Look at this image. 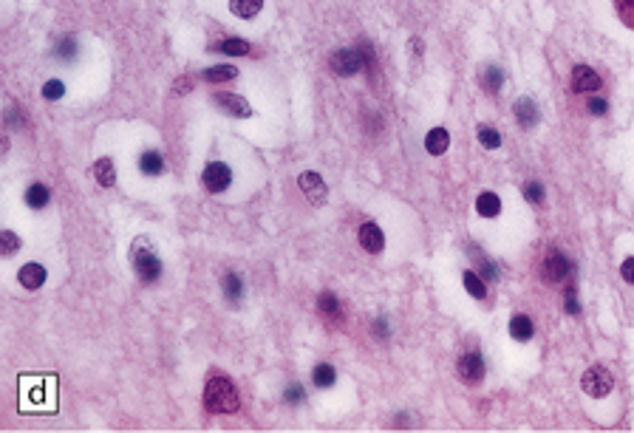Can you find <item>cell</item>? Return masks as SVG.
<instances>
[{
  "label": "cell",
  "mask_w": 634,
  "mask_h": 433,
  "mask_svg": "<svg viewBox=\"0 0 634 433\" xmlns=\"http://www.w3.org/2000/svg\"><path fill=\"white\" fill-rule=\"evenodd\" d=\"M20 408L28 414H51L57 411V377L40 374V377H20Z\"/></svg>",
  "instance_id": "6da1fadb"
},
{
  "label": "cell",
  "mask_w": 634,
  "mask_h": 433,
  "mask_svg": "<svg viewBox=\"0 0 634 433\" xmlns=\"http://www.w3.org/2000/svg\"><path fill=\"white\" fill-rule=\"evenodd\" d=\"M130 264H133L139 280L148 283V286L156 283L162 278V269H164L162 261H159V255H156L153 246H151V238H145V235H139L130 244Z\"/></svg>",
  "instance_id": "7a4b0ae2"
},
{
  "label": "cell",
  "mask_w": 634,
  "mask_h": 433,
  "mask_svg": "<svg viewBox=\"0 0 634 433\" xmlns=\"http://www.w3.org/2000/svg\"><path fill=\"white\" fill-rule=\"evenodd\" d=\"M204 408L209 414H235L238 411V391L227 377H213L204 385Z\"/></svg>",
  "instance_id": "3957f363"
},
{
  "label": "cell",
  "mask_w": 634,
  "mask_h": 433,
  "mask_svg": "<svg viewBox=\"0 0 634 433\" xmlns=\"http://www.w3.org/2000/svg\"><path fill=\"white\" fill-rule=\"evenodd\" d=\"M581 388H583L589 396H594V400H603V396H609L612 388H615V377H612L603 366H592V368L581 377Z\"/></svg>",
  "instance_id": "277c9868"
},
{
  "label": "cell",
  "mask_w": 634,
  "mask_h": 433,
  "mask_svg": "<svg viewBox=\"0 0 634 433\" xmlns=\"http://www.w3.org/2000/svg\"><path fill=\"white\" fill-rule=\"evenodd\" d=\"M201 185L207 193H224L232 185V170L224 162H209L201 173Z\"/></svg>",
  "instance_id": "5b68a950"
},
{
  "label": "cell",
  "mask_w": 634,
  "mask_h": 433,
  "mask_svg": "<svg viewBox=\"0 0 634 433\" xmlns=\"http://www.w3.org/2000/svg\"><path fill=\"white\" fill-rule=\"evenodd\" d=\"M329 65H332V71L337 77H354L357 71L363 68V60H360L357 49H340V51H332Z\"/></svg>",
  "instance_id": "8992f818"
},
{
  "label": "cell",
  "mask_w": 634,
  "mask_h": 433,
  "mask_svg": "<svg viewBox=\"0 0 634 433\" xmlns=\"http://www.w3.org/2000/svg\"><path fill=\"white\" fill-rule=\"evenodd\" d=\"M572 272V261L567 255H560V252H552V255L541 264V278L547 283H560L567 280V275Z\"/></svg>",
  "instance_id": "52a82bcc"
},
{
  "label": "cell",
  "mask_w": 634,
  "mask_h": 433,
  "mask_svg": "<svg viewBox=\"0 0 634 433\" xmlns=\"http://www.w3.org/2000/svg\"><path fill=\"white\" fill-rule=\"evenodd\" d=\"M213 102L221 108L224 114H230V117H238V119L252 117V105L246 102L243 96H238V94H224V91H219V94H213Z\"/></svg>",
  "instance_id": "ba28073f"
},
{
  "label": "cell",
  "mask_w": 634,
  "mask_h": 433,
  "mask_svg": "<svg viewBox=\"0 0 634 433\" xmlns=\"http://www.w3.org/2000/svg\"><path fill=\"white\" fill-rule=\"evenodd\" d=\"M298 187L303 190V196H306L311 204H323L326 196H329L326 182H323V178L317 176V173H311V170H306V173L298 176Z\"/></svg>",
  "instance_id": "9c48e42d"
},
{
  "label": "cell",
  "mask_w": 634,
  "mask_h": 433,
  "mask_svg": "<svg viewBox=\"0 0 634 433\" xmlns=\"http://www.w3.org/2000/svg\"><path fill=\"white\" fill-rule=\"evenodd\" d=\"M456 368H459V377L465 382L476 385V382L484 380V357L479 351H468V354L459 357V366H456Z\"/></svg>",
  "instance_id": "30bf717a"
},
{
  "label": "cell",
  "mask_w": 634,
  "mask_h": 433,
  "mask_svg": "<svg viewBox=\"0 0 634 433\" xmlns=\"http://www.w3.org/2000/svg\"><path fill=\"white\" fill-rule=\"evenodd\" d=\"M513 114H515V122L521 125V128H536L538 125V119H541V114H538V105L530 99V96H518L515 102H513Z\"/></svg>",
  "instance_id": "8fae6325"
},
{
  "label": "cell",
  "mask_w": 634,
  "mask_h": 433,
  "mask_svg": "<svg viewBox=\"0 0 634 433\" xmlns=\"http://www.w3.org/2000/svg\"><path fill=\"white\" fill-rule=\"evenodd\" d=\"M601 85H603V80L597 77L594 68H589V65H575L572 68V91L589 94V91H597Z\"/></svg>",
  "instance_id": "7c38bea8"
},
{
  "label": "cell",
  "mask_w": 634,
  "mask_h": 433,
  "mask_svg": "<svg viewBox=\"0 0 634 433\" xmlns=\"http://www.w3.org/2000/svg\"><path fill=\"white\" fill-rule=\"evenodd\" d=\"M360 246L366 249V252H371V255H377V252H382V246H385V235H382V230L374 224V221H366L363 227H360Z\"/></svg>",
  "instance_id": "4fadbf2b"
},
{
  "label": "cell",
  "mask_w": 634,
  "mask_h": 433,
  "mask_svg": "<svg viewBox=\"0 0 634 433\" xmlns=\"http://www.w3.org/2000/svg\"><path fill=\"white\" fill-rule=\"evenodd\" d=\"M17 280H20L23 289H28V292H37V289L46 283V266L34 264V261H31V264H23Z\"/></svg>",
  "instance_id": "5bb4252c"
},
{
  "label": "cell",
  "mask_w": 634,
  "mask_h": 433,
  "mask_svg": "<svg viewBox=\"0 0 634 433\" xmlns=\"http://www.w3.org/2000/svg\"><path fill=\"white\" fill-rule=\"evenodd\" d=\"M533 334H536V326H533V320L526 314H513L510 317V337L513 340L526 343V340H533Z\"/></svg>",
  "instance_id": "9a60e30c"
},
{
  "label": "cell",
  "mask_w": 634,
  "mask_h": 433,
  "mask_svg": "<svg viewBox=\"0 0 634 433\" xmlns=\"http://www.w3.org/2000/svg\"><path fill=\"white\" fill-rule=\"evenodd\" d=\"M468 255L476 261V272H479L481 278H487V280H499V266L484 255L481 246H468Z\"/></svg>",
  "instance_id": "2e32d148"
},
{
  "label": "cell",
  "mask_w": 634,
  "mask_h": 433,
  "mask_svg": "<svg viewBox=\"0 0 634 433\" xmlns=\"http://www.w3.org/2000/svg\"><path fill=\"white\" fill-rule=\"evenodd\" d=\"M447 148H450V133H447L445 128L428 130V136H425V151H428L431 156H442Z\"/></svg>",
  "instance_id": "e0dca14e"
},
{
  "label": "cell",
  "mask_w": 634,
  "mask_h": 433,
  "mask_svg": "<svg viewBox=\"0 0 634 433\" xmlns=\"http://www.w3.org/2000/svg\"><path fill=\"white\" fill-rule=\"evenodd\" d=\"M94 178L102 185V187H111L114 182H117V167H114V159H108V156H102V159H96L94 162Z\"/></svg>",
  "instance_id": "ac0fdd59"
},
{
  "label": "cell",
  "mask_w": 634,
  "mask_h": 433,
  "mask_svg": "<svg viewBox=\"0 0 634 433\" xmlns=\"http://www.w3.org/2000/svg\"><path fill=\"white\" fill-rule=\"evenodd\" d=\"M476 212L481 215V219H496V215L502 212V198L496 193H481L476 198Z\"/></svg>",
  "instance_id": "d6986e66"
},
{
  "label": "cell",
  "mask_w": 634,
  "mask_h": 433,
  "mask_svg": "<svg viewBox=\"0 0 634 433\" xmlns=\"http://www.w3.org/2000/svg\"><path fill=\"white\" fill-rule=\"evenodd\" d=\"M209 51L230 54V57H243V54H250V43L241 40V37H227L221 43H213V46H209Z\"/></svg>",
  "instance_id": "ffe728a7"
},
{
  "label": "cell",
  "mask_w": 634,
  "mask_h": 433,
  "mask_svg": "<svg viewBox=\"0 0 634 433\" xmlns=\"http://www.w3.org/2000/svg\"><path fill=\"white\" fill-rule=\"evenodd\" d=\"M139 170L145 176H162L164 173V156L159 151H145L139 156Z\"/></svg>",
  "instance_id": "44dd1931"
},
{
  "label": "cell",
  "mask_w": 634,
  "mask_h": 433,
  "mask_svg": "<svg viewBox=\"0 0 634 433\" xmlns=\"http://www.w3.org/2000/svg\"><path fill=\"white\" fill-rule=\"evenodd\" d=\"M264 9V0H230V12L241 20H252Z\"/></svg>",
  "instance_id": "7402d4cb"
},
{
  "label": "cell",
  "mask_w": 634,
  "mask_h": 433,
  "mask_svg": "<svg viewBox=\"0 0 634 433\" xmlns=\"http://www.w3.org/2000/svg\"><path fill=\"white\" fill-rule=\"evenodd\" d=\"M238 77V68L235 65H213V68H204L201 71V80L204 83H227Z\"/></svg>",
  "instance_id": "603a6c76"
},
{
  "label": "cell",
  "mask_w": 634,
  "mask_h": 433,
  "mask_svg": "<svg viewBox=\"0 0 634 433\" xmlns=\"http://www.w3.org/2000/svg\"><path fill=\"white\" fill-rule=\"evenodd\" d=\"M49 198H51V193H49L46 185H40V182L28 185V190H26V204H28L31 210H43V207L49 204Z\"/></svg>",
  "instance_id": "cb8c5ba5"
},
{
  "label": "cell",
  "mask_w": 634,
  "mask_h": 433,
  "mask_svg": "<svg viewBox=\"0 0 634 433\" xmlns=\"http://www.w3.org/2000/svg\"><path fill=\"white\" fill-rule=\"evenodd\" d=\"M334 380H337V371H334V366H329V363H317V366L311 368V382H314L317 388H332Z\"/></svg>",
  "instance_id": "d4e9b609"
},
{
  "label": "cell",
  "mask_w": 634,
  "mask_h": 433,
  "mask_svg": "<svg viewBox=\"0 0 634 433\" xmlns=\"http://www.w3.org/2000/svg\"><path fill=\"white\" fill-rule=\"evenodd\" d=\"M221 289H224V295L230 298V303H238L241 295H243V283H241V278L235 272H227L221 278Z\"/></svg>",
  "instance_id": "484cf974"
},
{
  "label": "cell",
  "mask_w": 634,
  "mask_h": 433,
  "mask_svg": "<svg viewBox=\"0 0 634 433\" xmlns=\"http://www.w3.org/2000/svg\"><path fill=\"white\" fill-rule=\"evenodd\" d=\"M502 83H504L502 68H499V65H487V68H484V74H481V85H484V91H487V94H496V91L502 88Z\"/></svg>",
  "instance_id": "4316f807"
},
{
  "label": "cell",
  "mask_w": 634,
  "mask_h": 433,
  "mask_svg": "<svg viewBox=\"0 0 634 433\" xmlns=\"http://www.w3.org/2000/svg\"><path fill=\"white\" fill-rule=\"evenodd\" d=\"M462 280H465V289H468V295H473L476 300H484V298H487V286H484L481 275H476L473 269H468Z\"/></svg>",
  "instance_id": "83f0119b"
},
{
  "label": "cell",
  "mask_w": 634,
  "mask_h": 433,
  "mask_svg": "<svg viewBox=\"0 0 634 433\" xmlns=\"http://www.w3.org/2000/svg\"><path fill=\"white\" fill-rule=\"evenodd\" d=\"M479 142H481V148H487V151H496V148H502V133L496 130V128H479Z\"/></svg>",
  "instance_id": "f1b7e54d"
},
{
  "label": "cell",
  "mask_w": 634,
  "mask_h": 433,
  "mask_svg": "<svg viewBox=\"0 0 634 433\" xmlns=\"http://www.w3.org/2000/svg\"><path fill=\"white\" fill-rule=\"evenodd\" d=\"M317 309H320L323 314H329V317H337L340 314V303H337V298L332 292H320V295H317Z\"/></svg>",
  "instance_id": "f546056e"
},
{
  "label": "cell",
  "mask_w": 634,
  "mask_h": 433,
  "mask_svg": "<svg viewBox=\"0 0 634 433\" xmlns=\"http://www.w3.org/2000/svg\"><path fill=\"white\" fill-rule=\"evenodd\" d=\"M0 249H3V255H15V252L20 249V238L12 230H3L0 232Z\"/></svg>",
  "instance_id": "4dcf8cb0"
},
{
  "label": "cell",
  "mask_w": 634,
  "mask_h": 433,
  "mask_svg": "<svg viewBox=\"0 0 634 433\" xmlns=\"http://www.w3.org/2000/svg\"><path fill=\"white\" fill-rule=\"evenodd\" d=\"M284 402H286V405H303V402H306V391H303L298 382L286 385V391H284Z\"/></svg>",
  "instance_id": "1f68e13d"
},
{
  "label": "cell",
  "mask_w": 634,
  "mask_h": 433,
  "mask_svg": "<svg viewBox=\"0 0 634 433\" xmlns=\"http://www.w3.org/2000/svg\"><path fill=\"white\" fill-rule=\"evenodd\" d=\"M60 60H74L77 57V40L74 37H65V40H60V46H57V51H54Z\"/></svg>",
  "instance_id": "d6a6232c"
},
{
  "label": "cell",
  "mask_w": 634,
  "mask_h": 433,
  "mask_svg": "<svg viewBox=\"0 0 634 433\" xmlns=\"http://www.w3.org/2000/svg\"><path fill=\"white\" fill-rule=\"evenodd\" d=\"M62 94H65V85L60 83V80H49L46 85H43V99H62Z\"/></svg>",
  "instance_id": "836d02e7"
},
{
  "label": "cell",
  "mask_w": 634,
  "mask_h": 433,
  "mask_svg": "<svg viewBox=\"0 0 634 433\" xmlns=\"http://www.w3.org/2000/svg\"><path fill=\"white\" fill-rule=\"evenodd\" d=\"M524 196H526V201L530 204H544V187H541V182H530L524 187Z\"/></svg>",
  "instance_id": "e575fe53"
},
{
  "label": "cell",
  "mask_w": 634,
  "mask_h": 433,
  "mask_svg": "<svg viewBox=\"0 0 634 433\" xmlns=\"http://www.w3.org/2000/svg\"><path fill=\"white\" fill-rule=\"evenodd\" d=\"M563 309H567V314H581V303H578L575 289H567V295H563Z\"/></svg>",
  "instance_id": "d590c367"
},
{
  "label": "cell",
  "mask_w": 634,
  "mask_h": 433,
  "mask_svg": "<svg viewBox=\"0 0 634 433\" xmlns=\"http://www.w3.org/2000/svg\"><path fill=\"white\" fill-rule=\"evenodd\" d=\"M609 111V102L603 96H589V114L592 117H603Z\"/></svg>",
  "instance_id": "8d00e7d4"
},
{
  "label": "cell",
  "mask_w": 634,
  "mask_h": 433,
  "mask_svg": "<svg viewBox=\"0 0 634 433\" xmlns=\"http://www.w3.org/2000/svg\"><path fill=\"white\" fill-rule=\"evenodd\" d=\"M620 275H623V280H626V283H634V255L623 261V266H620Z\"/></svg>",
  "instance_id": "74e56055"
},
{
  "label": "cell",
  "mask_w": 634,
  "mask_h": 433,
  "mask_svg": "<svg viewBox=\"0 0 634 433\" xmlns=\"http://www.w3.org/2000/svg\"><path fill=\"white\" fill-rule=\"evenodd\" d=\"M190 88H193L190 77H179V80L173 83V91H175V94H190Z\"/></svg>",
  "instance_id": "f35d334b"
},
{
  "label": "cell",
  "mask_w": 634,
  "mask_h": 433,
  "mask_svg": "<svg viewBox=\"0 0 634 433\" xmlns=\"http://www.w3.org/2000/svg\"><path fill=\"white\" fill-rule=\"evenodd\" d=\"M388 323H385V317H377V323H374V334L377 337H388Z\"/></svg>",
  "instance_id": "ab89813d"
}]
</instances>
